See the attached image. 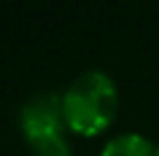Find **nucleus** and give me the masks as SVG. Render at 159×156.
Returning <instances> with one entry per match:
<instances>
[{"instance_id":"nucleus-1","label":"nucleus","mask_w":159,"mask_h":156,"mask_svg":"<svg viewBox=\"0 0 159 156\" xmlns=\"http://www.w3.org/2000/svg\"><path fill=\"white\" fill-rule=\"evenodd\" d=\"M118 112V87L102 69L76 76L62 94V115L67 129L81 136H97Z\"/></svg>"},{"instance_id":"nucleus-2","label":"nucleus","mask_w":159,"mask_h":156,"mask_svg":"<svg viewBox=\"0 0 159 156\" xmlns=\"http://www.w3.org/2000/svg\"><path fill=\"white\" fill-rule=\"evenodd\" d=\"M21 131L25 136L39 131H48V129H65V115H62V96L56 92H44L28 99L21 108Z\"/></svg>"},{"instance_id":"nucleus-3","label":"nucleus","mask_w":159,"mask_h":156,"mask_svg":"<svg viewBox=\"0 0 159 156\" xmlns=\"http://www.w3.org/2000/svg\"><path fill=\"white\" fill-rule=\"evenodd\" d=\"M99 156H157V145L143 133H120L104 145Z\"/></svg>"},{"instance_id":"nucleus-4","label":"nucleus","mask_w":159,"mask_h":156,"mask_svg":"<svg viewBox=\"0 0 159 156\" xmlns=\"http://www.w3.org/2000/svg\"><path fill=\"white\" fill-rule=\"evenodd\" d=\"M30 149L35 156H72L69 142L65 138V129H48V131H39L25 136Z\"/></svg>"},{"instance_id":"nucleus-5","label":"nucleus","mask_w":159,"mask_h":156,"mask_svg":"<svg viewBox=\"0 0 159 156\" xmlns=\"http://www.w3.org/2000/svg\"><path fill=\"white\" fill-rule=\"evenodd\" d=\"M157 156H159V142H157Z\"/></svg>"}]
</instances>
